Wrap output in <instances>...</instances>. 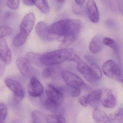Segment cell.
Returning <instances> with one entry per match:
<instances>
[{
	"label": "cell",
	"mask_w": 123,
	"mask_h": 123,
	"mask_svg": "<svg viewBox=\"0 0 123 123\" xmlns=\"http://www.w3.org/2000/svg\"><path fill=\"white\" fill-rule=\"evenodd\" d=\"M81 26L80 21L77 19H66L54 23L48 27L50 34L63 37L70 35H77Z\"/></svg>",
	"instance_id": "obj_1"
},
{
	"label": "cell",
	"mask_w": 123,
	"mask_h": 123,
	"mask_svg": "<svg viewBox=\"0 0 123 123\" xmlns=\"http://www.w3.org/2000/svg\"><path fill=\"white\" fill-rule=\"evenodd\" d=\"M74 51L70 48H63L52 51L42 55V64L46 66H52L60 64L68 61Z\"/></svg>",
	"instance_id": "obj_2"
},
{
	"label": "cell",
	"mask_w": 123,
	"mask_h": 123,
	"mask_svg": "<svg viewBox=\"0 0 123 123\" xmlns=\"http://www.w3.org/2000/svg\"><path fill=\"white\" fill-rule=\"evenodd\" d=\"M100 101L106 108H114L117 103L116 99L112 91L108 88H104L99 90Z\"/></svg>",
	"instance_id": "obj_3"
},
{
	"label": "cell",
	"mask_w": 123,
	"mask_h": 123,
	"mask_svg": "<svg viewBox=\"0 0 123 123\" xmlns=\"http://www.w3.org/2000/svg\"><path fill=\"white\" fill-rule=\"evenodd\" d=\"M62 75L66 84L70 87L74 89H80L85 85L84 81L74 73L64 71L62 72Z\"/></svg>",
	"instance_id": "obj_4"
},
{
	"label": "cell",
	"mask_w": 123,
	"mask_h": 123,
	"mask_svg": "<svg viewBox=\"0 0 123 123\" xmlns=\"http://www.w3.org/2000/svg\"><path fill=\"white\" fill-rule=\"evenodd\" d=\"M4 82L6 86L13 93L14 99L17 102L21 101L25 95L21 85L17 81L9 78H6Z\"/></svg>",
	"instance_id": "obj_5"
},
{
	"label": "cell",
	"mask_w": 123,
	"mask_h": 123,
	"mask_svg": "<svg viewBox=\"0 0 123 123\" xmlns=\"http://www.w3.org/2000/svg\"><path fill=\"white\" fill-rule=\"evenodd\" d=\"M102 70L107 76L117 80L121 74V70L119 65L112 60H109L102 66Z\"/></svg>",
	"instance_id": "obj_6"
},
{
	"label": "cell",
	"mask_w": 123,
	"mask_h": 123,
	"mask_svg": "<svg viewBox=\"0 0 123 123\" xmlns=\"http://www.w3.org/2000/svg\"><path fill=\"white\" fill-rule=\"evenodd\" d=\"M35 19L34 14L32 12L26 14L20 25V32L28 37L34 25Z\"/></svg>",
	"instance_id": "obj_7"
},
{
	"label": "cell",
	"mask_w": 123,
	"mask_h": 123,
	"mask_svg": "<svg viewBox=\"0 0 123 123\" xmlns=\"http://www.w3.org/2000/svg\"><path fill=\"white\" fill-rule=\"evenodd\" d=\"M47 98L53 102L61 105L64 100V97L61 92L52 85H49L46 90Z\"/></svg>",
	"instance_id": "obj_8"
},
{
	"label": "cell",
	"mask_w": 123,
	"mask_h": 123,
	"mask_svg": "<svg viewBox=\"0 0 123 123\" xmlns=\"http://www.w3.org/2000/svg\"><path fill=\"white\" fill-rule=\"evenodd\" d=\"M27 90L29 94L33 97H40L44 91V87L36 77H33L28 84Z\"/></svg>",
	"instance_id": "obj_9"
},
{
	"label": "cell",
	"mask_w": 123,
	"mask_h": 123,
	"mask_svg": "<svg viewBox=\"0 0 123 123\" xmlns=\"http://www.w3.org/2000/svg\"><path fill=\"white\" fill-rule=\"evenodd\" d=\"M86 6L90 20L93 23H97L99 20V13L95 1L87 0Z\"/></svg>",
	"instance_id": "obj_10"
},
{
	"label": "cell",
	"mask_w": 123,
	"mask_h": 123,
	"mask_svg": "<svg viewBox=\"0 0 123 123\" xmlns=\"http://www.w3.org/2000/svg\"><path fill=\"white\" fill-rule=\"evenodd\" d=\"M0 58L6 64H9L11 61V52L4 38L0 39Z\"/></svg>",
	"instance_id": "obj_11"
},
{
	"label": "cell",
	"mask_w": 123,
	"mask_h": 123,
	"mask_svg": "<svg viewBox=\"0 0 123 123\" xmlns=\"http://www.w3.org/2000/svg\"><path fill=\"white\" fill-rule=\"evenodd\" d=\"M16 64L19 71L24 76H29L31 72V66L28 60L24 57H21L17 59Z\"/></svg>",
	"instance_id": "obj_12"
},
{
	"label": "cell",
	"mask_w": 123,
	"mask_h": 123,
	"mask_svg": "<svg viewBox=\"0 0 123 123\" xmlns=\"http://www.w3.org/2000/svg\"><path fill=\"white\" fill-rule=\"evenodd\" d=\"M35 31L38 36L43 39H50L52 37L51 34L48 31V27L43 22H38L35 27Z\"/></svg>",
	"instance_id": "obj_13"
},
{
	"label": "cell",
	"mask_w": 123,
	"mask_h": 123,
	"mask_svg": "<svg viewBox=\"0 0 123 123\" xmlns=\"http://www.w3.org/2000/svg\"><path fill=\"white\" fill-rule=\"evenodd\" d=\"M102 40L100 36L96 35L91 40L89 45V49L92 53L97 54L103 48Z\"/></svg>",
	"instance_id": "obj_14"
},
{
	"label": "cell",
	"mask_w": 123,
	"mask_h": 123,
	"mask_svg": "<svg viewBox=\"0 0 123 123\" xmlns=\"http://www.w3.org/2000/svg\"><path fill=\"white\" fill-rule=\"evenodd\" d=\"M44 105L46 109L53 114L63 115L64 111L61 105L53 102L47 98L45 100Z\"/></svg>",
	"instance_id": "obj_15"
},
{
	"label": "cell",
	"mask_w": 123,
	"mask_h": 123,
	"mask_svg": "<svg viewBox=\"0 0 123 123\" xmlns=\"http://www.w3.org/2000/svg\"><path fill=\"white\" fill-rule=\"evenodd\" d=\"M92 116L97 123H109L108 116L105 112L98 108L94 109Z\"/></svg>",
	"instance_id": "obj_16"
},
{
	"label": "cell",
	"mask_w": 123,
	"mask_h": 123,
	"mask_svg": "<svg viewBox=\"0 0 123 123\" xmlns=\"http://www.w3.org/2000/svg\"><path fill=\"white\" fill-rule=\"evenodd\" d=\"M88 97V104L94 109L98 108L99 105V96L98 90H95L89 93Z\"/></svg>",
	"instance_id": "obj_17"
},
{
	"label": "cell",
	"mask_w": 123,
	"mask_h": 123,
	"mask_svg": "<svg viewBox=\"0 0 123 123\" xmlns=\"http://www.w3.org/2000/svg\"><path fill=\"white\" fill-rule=\"evenodd\" d=\"M108 119L110 123H123V109L120 108L110 113Z\"/></svg>",
	"instance_id": "obj_18"
},
{
	"label": "cell",
	"mask_w": 123,
	"mask_h": 123,
	"mask_svg": "<svg viewBox=\"0 0 123 123\" xmlns=\"http://www.w3.org/2000/svg\"><path fill=\"white\" fill-rule=\"evenodd\" d=\"M90 67V76L94 80L100 79L102 77V71L99 66L94 62L91 63Z\"/></svg>",
	"instance_id": "obj_19"
},
{
	"label": "cell",
	"mask_w": 123,
	"mask_h": 123,
	"mask_svg": "<svg viewBox=\"0 0 123 123\" xmlns=\"http://www.w3.org/2000/svg\"><path fill=\"white\" fill-rule=\"evenodd\" d=\"M102 43L103 44L112 48L117 55V58L120 59L119 48L114 40L109 37H104L102 39Z\"/></svg>",
	"instance_id": "obj_20"
},
{
	"label": "cell",
	"mask_w": 123,
	"mask_h": 123,
	"mask_svg": "<svg viewBox=\"0 0 123 123\" xmlns=\"http://www.w3.org/2000/svg\"><path fill=\"white\" fill-rule=\"evenodd\" d=\"M42 55L34 52H29L25 55V58H26L30 63L36 65L40 66L42 64L41 58Z\"/></svg>",
	"instance_id": "obj_21"
},
{
	"label": "cell",
	"mask_w": 123,
	"mask_h": 123,
	"mask_svg": "<svg viewBox=\"0 0 123 123\" xmlns=\"http://www.w3.org/2000/svg\"><path fill=\"white\" fill-rule=\"evenodd\" d=\"M47 123H66L63 115H49L46 118Z\"/></svg>",
	"instance_id": "obj_22"
},
{
	"label": "cell",
	"mask_w": 123,
	"mask_h": 123,
	"mask_svg": "<svg viewBox=\"0 0 123 123\" xmlns=\"http://www.w3.org/2000/svg\"><path fill=\"white\" fill-rule=\"evenodd\" d=\"M35 5L44 13L46 14L49 12L50 7L47 0H36Z\"/></svg>",
	"instance_id": "obj_23"
},
{
	"label": "cell",
	"mask_w": 123,
	"mask_h": 123,
	"mask_svg": "<svg viewBox=\"0 0 123 123\" xmlns=\"http://www.w3.org/2000/svg\"><path fill=\"white\" fill-rule=\"evenodd\" d=\"M27 37L28 36L20 32L14 38L13 41V45L16 47L22 46L26 42Z\"/></svg>",
	"instance_id": "obj_24"
},
{
	"label": "cell",
	"mask_w": 123,
	"mask_h": 123,
	"mask_svg": "<svg viewBox=\"0 0 123 123\" xmlns=\"http://www.w3.org/2000/svg\"><path fill=\"white\" fill-rule=\"evenodd\" d=\"M76 68L80 73L86 76H90V67L85 62L80 61L77 63Z\"/></svg>",
	"instance_id": "obj_25"
},
{
	"label": "cell",
	"mask_w": 123,
	"mask_h": 123,
	"mask_svg": "<svg viewBox=\"0 0 123 123\" xmlns=\"http://www.w3.org/2000/svg\"><path fill=\"white\" fill-rule=\"evenodd\" d=\"M77 35L72 34L63 37L62 40V45L65 47H68L74 43L76 39Z\"/></svg>",
	"instance_id": "obj_26"
},
{
	"label": "cell",
	"mask_w": 123,
	"mask_h": 123,
	"mask_svg": "<svg viewBox=\"0 0 123 123\" xmlns=\"http://www.w3.org/2000/svg\"><path fill=\"white\" fill-rule=\"evenodd\" d=\"M8 114V107L4 103L0 102V123L5 120Z\"/></svg>",
	"instance_id": "obj_27"
},
{
	"label": "cell",
	"mask_w": 123,
	"mask_h": 123,
	"mask_svg": "<svg viewBox=\"0 0 123 123\" xmlns=\"http://www.w3.org/2000/svg\"><path fill=\"white\" fill-rule=\"evenodd\" d=\"M13 29L6 26H0V39L8 37L13 33Z\"/></svg>",
	"instance_id": "obj_28"
},
{
	"label": "cell",
	"mask_w": 123,
	"mask_h": 123,
	"mask_svg": "<svg viewBox=\"0 0 123 123\" xmlns=\"http://www.w3.org/2000/svg\"><path fill=\"white\" fill-rule=\"evenodd\" d=\"M32 121L36 123H41L43 119V116L39 111L35 110L31 113Z\"/></svg>",
	"instance_id": "obj_29"
},
{
	"label": "cell",
	"mask_w": 123,
	"mask_h": 123,
	"mask_svg": "<svg viewBox=\"0 0 123 123\" xmlns=\"http://www.w3.org/2000/svg\"><path fill=\"white\" fill-rule=\"evenodd\" d=\"M72 10L74 13L77 15H84L85 13V9L84 6L77 4H74L73 5Z\"/></svg>",
	"instance_id": "obj_30"
},
{
	"label": "cell",
	"mask_w": 123,
	"mask_h": 123,
	"mask_svg": "<svg viewBox=\"0 0 123 123\" xmlns=\"http://www.w3.org/2000/svg\"><path fill=\"white\" fill-rule=\"evenodd\" d=\"M19 3V0H7L6 5L11 9L15 10L18 8Z\"/></svg>",
	"instance_id": "obj_31"
},
{
	"label": "cell",
	"mask_w": 123,
	"mask_h": 123,
	"mask_svg": "<svg viewBox=\"0 0 123 123\" xmlns=\"http://www.w3.org/2000/svg\"><path fill=\"white\" fill-rule=\"evenodd\" d=\"M79 102L83 107H87L88 104L87 95H84L80 97L79 99Z\"/></svg>",
	"instance_id": "obj_32"
},
{
	"label": "cell",
	"mask_w": 123,
	"mask_h": 123,
	"mask_svg": "<svg viewBox=\"0 0 123 123\" xmlns=\"http://www.w3.org/2000/svg\"><path fill=\"white\" fill-rule=\"evenodd\" d=\"M53 69L51 67H48L46 68L43 71V77L45 78L50 77L52 76L53 72Z\"/></svg>",
	"instance_id": "obj_33"
},
{
	"label": "cell",
	"mask_w": 123,
	"mask_h": 123,
	"mask_svg": "<svg viewBox=\"0 0 123 123\" xmlns=\"http://www.w3.org/2000/svg\"><path fill=\"white\" fill-rule=\"evenodd\" d=\"M68 61H74L78 63L81 61V60L80 57L75 53L74 52L68 59Z\"/></svg>",
	"instance_id": "obj_34"
},
{
	"label": "cell",
	"mask_w": 123,
	"mask_h": 123,
	"mask_svg": "<svg viewBox=\"0 0 123 123\" xmlns=\"http://www.w3.org/2000/svg\"><path fill=\"white\" fill-rule=\"evenodd\" d=\"M6 64L0 58V77L3 74L6 68Z\"/></svg>",
	"instance_id": "obj_35"
},
{
	"label": "cell",
	"mask_w": 123,
	"mask_h": 123,
	"mask_svg": "<svg viewBox=\"0 0 123 123\" xmlns=\"http://www.w3.org/2000/svg\"><path fill=\"white\" fill-rule=\"evenodd\" d=\"M80 94V89H74L71 93V96L73 97H77Z\"/></svg>",
	"instance_id": "obj_36"
},
{
	"label": "cell",
	"mask_w": 123,
	"mask_h": 123,
	"mask_svg": "<svg viewBox=\"0 0 123 123\" xmlns=\"http://www.w3.org/2000/svg\"><path fill=\"white\" fill-rule=\"evenodd\" d=\"M36 0H23V3L27 6H33L35 5Z\"/></svg>",
	"instance_id": "obj_37"
},
{
	"label": "cell",
	"mask_w": 123,
	"mask_h": 123,
	"mask_svg": "<svg viewBox=\"0 0 123 123\" xmlns=\"http://www.w3.org/2000/svg\"><path fill=\"white\" fill-rule=\"evenodd\" d=\"M107 25L108 27L110 28L114 27L115 26V22L112 20H108L106 22Z\"/></svg>",
	"instance_id": "obj_38"
},
{
	"label": "cell",
	"mask_w": 123,
	"mask_h": 123,
	"mask_svg": "<svg viewBox=\"0 0 123 123\" xmlns=\"http://www.w3.org/2000/svg\"><path fill=\"white\" fill-rule=\"evenodd\" d=\"M120 11L123 15V0H118Z\"/></svg>",
	"instance_id": "obj_39"
},
{
	"label": "cell",
	"mask_w": 123,
	"mask_h": 123,
	"mask_svg": "<svg viewBox=\"0 0 123 123\" xmlns=\"http://www.w3.org/2000/svg\"><path fill=\"white\" fill-rule=\"evenodd\" d=\"M85 0H75L77 4L82 6L84 3Z\"/></svg>",
	"instance_id": "obj_40"
},
{
	"label": "cell",
	"mask_w": 123,
	"mask_h": 123,
	"mask_svg": "<svg viewBox=\"0 0 123 123\" xmlns=\"http://www.w3.org/2000/svg\"><path fill=\"white\" fill-rule=\"evenodd\" d=\"M118 81L123 83V74H121L117 80Z\"/></svg>",
	"instance_id": "obj_41"
},
{
	"label": "cell",
	"mask_w": 123,
	"mask_h": 123,
	"mask_svg": "<svg viewBox=\"0 0 123 123\" xmlns=\"http://www.w3.org/2000/svg\"><path fill=\"white\" fill-rule=\"evenodd\" d=\"M55 0L58 3L61 4L64 3L65 2V0Z\"/></svg>",
	"instance_id": "obj_42"
},
{
	"label": "cell",
	"mask_w": 123,
	"mask_h": 123,
	"mask_svg": "<svg viewBox=\"0 0 123 123\" xmlns=\"http://www.w3.org/2000/svg\"><path fill=\"white\" fill-rule=\"evenodd\" d=\"M29 123H35V122H33V121H32L31 122H30Z\"/></svg>",
	"instance_id": "obj_43"
},
{
	"label": "cell",
	"mask_w": 123,
	"mask_h": 123,
	"mask_svg": "<svg viewBox=\"0 0 123 123\" xmlns=\"http://www.w3.org/2000/svg\"></svg>",
	"instance_id": "obj_44"
}]
</instances>
